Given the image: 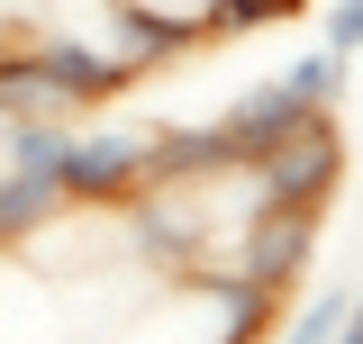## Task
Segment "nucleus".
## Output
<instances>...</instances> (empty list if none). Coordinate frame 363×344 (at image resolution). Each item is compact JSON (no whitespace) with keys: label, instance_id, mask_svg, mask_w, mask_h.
<instances>
[{"label":"nucleus","instance_id":"f257e3e1","mask_svg":"<svg viewBox=\"0 0 363 344\" xmlns=\"http://www.w3.org/2000/svg\"><path fill=\"white\" fill-rule=\"evenodd\" d=\"M255 217H318L345 181V136H336V109L309 118L300 136H281L272 154H255Z\"/></svg>","mask_w":363,"mask_h":344},{"label":"nucleus","instance_id":"f03ea898","mask_svg":"<svg viewBox=\"0 0 363 344\" xmlns=\"http://www.w3.org/2000/svg\"><path fill=\"white\" fill-rule=\"evenodd\" d=\"M136 181H145V136L128 127H73L64 145V164H55V190H64V209H109V200H128Z\"/></svg>","mask_w":363,"mask_h":344},{"label":"nucleus","instance_id":"7ed1b4c3","mask_svg":"<svg viewBox=\"0 0 363 344\" xmlns=\"http://www.w3.org/2000/svg\"><path fill=\"white\" fill-rule=\"evenodd\" d=\"M309 118H327V109H309L300 91H291V82H281V73H272V82H255V91H236V100H227V109H218V118H209V127H218V145H227V164L245 172V164H255V154H272L281 136H300V127H309Z\"/></svg>","mask_w":363,"mask_h":344},{"label":"nucleus","instance_id":"20e7f679","mask_svg":"<svg viewBox=\"0 0 363 344\" xmlns=\"http://www.w3.org/2000/svg\"><path fill=\"white\" fill-rule=\"evenodd\" d=\"M28 55H37V73L55 82V100H64L73 118H82L91 100H109V91L128 82V73L109 64V45H91V37H64V28H55V37H37Z\"/></svg>","mask_w":363,"mask_h":344},{"label":"nucleus","instance_id":"39448f33","mask_svg":"<svg viewBox=\"0 0 363 344\" xmlns=\"http://www.w3.org/2000/svg\"><path fill=\"white\" fill-rule=\"evenodd\" d=\"M309 245H318V217H255L245 227V245H236V272L245 281H264L272 299L309 272Z\"/></svg>","mask_w":363,"mask_h":344},{"label":"nucleus","instance_id":"423d86ee","mask_svg":"<svg viewBox=\"0 0 363 344\" xmlns=\"http://www.w3.org/2000/svg\"><path fill=\"white\" fill-rule=\"evenodd\" d=\"M100 18H109V64L118 73H145V64H164V55H182L191 45V18H173V9H145V0H100Z\"/></svg>","mask_w":363,"mask_h":344},{"label":"nucleus","instance_id":"0eeeda50","mask_svg":"<svg viewBox=\"0 0 363 344\" xmlns=\"http://www.w3.org/2000/svg\"><path fill=\"white\" fill-rule=\"evenodd\" d=\"M182 281L200 290V299H218V344H255L272 317V290L264 281H245L236 263H182Z\"/></svg>","mask_w":363,"mask_h":344},{"label":"nucleus","instance_id":"6e6552de","mask_svg":"<svg viewBox=\"0 0 363 344\" xmlns=\"http://www.w3.org/2000/svg\"><path fill=\"white\" fill-rule=\"evenodd\" d=\"M64 209L45 181H28V172H0V245H18V236H37L45 217Z\"/></svg>","mask_w":363,"mask_h":344},{"label":"nucleus","instance_id":"1a4fd4ad","mask_svg":"<svg viewBox=\"0 0 363 344\" xmlns=\"http://www.w3.org/2000/svg\"><path fill=\"white\" fill-rule=\"evenodd\" d=\"M345 73H354V55H327V45H309V55H300V64H291L281 82L300 91L309 109H336V91H345Z\"/></svg>","mask_w":363,"mask_h":344},{"label":"nucleus","instance_id":"9d476101","mask_svg":"<svg viewBox=\"0 0 363 344\" xmlns=\"http://www.w3.org/2000/svg\"><path fill=\"white\" fill-rule=\"evenodd\" d=\"M300 0H209L191 28H209V37H236V28H272V18H291Z\"/></svg>","mask_w":363,"mask_h":344},{"label":"nucleus","instance_id":"9b49d317","mask_svg":"<svg viewBox=\"0 0 363 344\" xmlns=\"http://www.w3.org/2000/svg\"><path fill=\"white\" fill-rule=\"evenodd\" d=\"M327 55H363V0H327Z\"/></svg>","mask_w":363,"mask_h":344},{"label":"nucleus","instance_id":"f8f14e48","mask_svg":"<svg viewBox=\"0 0 363 344\" xmlns=\"http://www.w3.org/2000/svg\"><path fill=\"white\" fill-rule=\"evenodd\" d=\"M345 317H354V326H363V290H354V308H345Z\"/></svg>","mask_w":363,"mask_h":344}]
</instances>
